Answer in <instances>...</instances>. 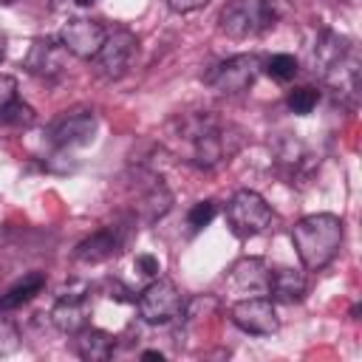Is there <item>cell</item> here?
Listing matches in <instances>:
<instances>
[{
	"label": "cell",
	"mask_w": 362,
	"mask_h": 362,
	"mask_svg": "<svg viewBox=\"0 0 362 362\" xmlns=\"http://www.w3.org/2000/svg\"><path fill=\"white\" fill-rule=\"evenodd\" d=\"M308 280L300 269H269V294L280 303H300L305 297Z\"/></svg>",
	"instance_id": "16"
},
{
	"label": "cell",
	"mask_w": 362,
	"mask_h": 362,
	"mask_svg": "<svg viewBox=\"0 0 362 362\" xmlns=\"http://www.w3.org/2000/svg\"><path fill=\"white\" fill-rule=\"evenodd\" d=\"M317 102H320V90L311 88V85L294 88V90H288V96H286V107H288L291 113H297V116H308V113L317 107Z\"/></svg>",
	"instance_id": "22"
},
{
	"label": "cell",
	"mask_w": 362,
	"mask_h": 362,
	"mask_svg": "<svg viewBox=\"0 0 362 362\" xmlns=\"http://www.w3.org/2000/svg\"><path fill=\"white\" fill-rule=\"evenodd\" d=\"M65 45L59 40H51V37H37L23 59V65L31 71V74H40V76H54L65 68Z\"/></svg>",
	"instance_id": "14"
},
{
	"label": "cell",
	"mask_w": 362,
	"mask_h": 362,
	"mask_svg": "<svg viewBox=\"0 0 362 362\" xmlns=\"http://www.w3.org/2000/svg\"><path fill=\"white\" fill-rule=\"evenodd\" d=\"M3 235H6V232H3V229H0V249H3V240H6V238H3Z\"/></svg>",
	"instance_id": "33"
},
{
	"label": "cell",
	"mask_w": 362,
	"mask_h": 362,
	"mask_svg": "<svg viewBox=\"0 0 362 362\" xmlns=\"http://www.w3.org/2000/svg\"><path fill=\"white\" fill-rule=\"evenodd\" d=\"M218 215V204L215 201H195L192 206H189V212H187V226L192 229V232H201L204 226H209L212 223V218Z\"/></svg>",
	"instance_id": "23"
},
{
	"label": "cell",
	"mask_w": 362,
	"mask_h": 362,
	"mask_svg": "<svg viewBox=\"0 0 362 362\" xmlns=\"http://www.w3.org/2000/svg\"><path fill=\"white\" fill-rule=\"evenodd\" d=\"M274 209L255 189H238L226 204V223L238 238H255L274 226Z\"/></svg>",
	"instance_id": "3"
},
{
	"label": "cell",
	"mask_w": 362,
	"mask_h": 362,
	"mask_svg": "<svg viewBox=\"0 0 362 362\" xmlns=\"http://www.w3.org/2000/svg\"><path fill=\"white\" fill-rule=\"evenodd\" d=\"M274 156H277V164L280 170L288 175V178H297L308 164H311V156L305 150V144L294 136H283L277 144H274Z\"/></svg>",
	"instance_id": "18"
},
{
	"label": "cell",
	"mask_w": 362,
	"mask_h": 362,
	"mask_svg": "<svg viewBox=\"0 0 362 362\" xmlns=\"http://www.w3.org/2000/svg\"><path fill=\"white\" fill-rule=\"evenodd\" d=\"M136 45H139V40H136L133 31H127V28L107 31L99 54L93 57L96 59V74L102 79H119V76H124L127 68H130V59L136 54Z\"/></svg>",
	"instance_id": "10"
},
{
	"label": "cell",
	"mask_w": 362,
	"mask_h": 362,
	"mask_svg": "<svg viewBox=\"0 0 362 362\" xmlns=\"http://www.w3.org/2000/svg\"><path fill=\"white\" fill-rule=\"evenodd\" d=\"M42 288H45V274H42V272H31V274H25V277H23L20 283H14L6 294H0V311L23 308V305L31 303Z\"/></svg>",
	"instance_id": "19"
},
{
	"label": "cell",
	"mask_w": 362,
	"mask_h": 362,
	"mask_svg": "<svg viewBox=\"0 0 362 362\" xmlns=\"http://www.w3.org/2000/svg\"><path fill=\"white\" fill-rule=\"evenodd\" d=\"M139 317L150 325H164L173 322L184 311V297L170 280H153L136 300Z\"/></svg>",
	"instance_id": "8"
},
{
	"label": "cell",
	"mask_w": 362,
	"mask_h": 362,
	"mask_svg": "<svg viewBox=\"0 0 362 362\" xmlns=\"http://www.w3.org/2000/svg\"><path fill=\"white\" fill-rule=\"evenodd\" d=\"M6 3H8V0H6Z\"/></svg>",
	"instance_id": "34"
},
{
	"label": "cell",
	"mask_w": 362,
	"mask_h": 362,
	"mask_svg": "<svg viewBox=\"0 0 362 362\" xmlns=\"http://www.w3.org/2000/svg\"><path fill=\"white\" fill-rule=\"evenodd\" d=\"M170 133L189 144V161L204 170H212V167L229 161L243 144V130L238 124L221 122L209 110L184 113V116L173 119Z\"/></svg>",
	"instance_id": "1"
},
{
	"label": "cell",
	"mask_w": 362,
	"mask_h": 362,
	"mask_svg": "<svg viewBox=\"0 0 362 362\" xmlns=\"http://www.w3.org/2000/svg\"><path fill=\"white\" fill-rule=\"evenodd\" d=\"M79 6H90V3H96V0H76Z\"/></svg>",
	"instance_id": "32"
},
{
	"label": "cell",
	"mask_w": 362,
	"mask_h": 362,
	"mask_svg": "<svg viewBox=\"0 0 362 362\" xmlns=\"http://www.w3.org/2000/svg\"><path fill=\"white\" fill-rule=\"evenodd\" d=\"M263 68L274 82H291L297 76V71H300V62H297L294 54H274V57L266 59Z\"/></svg>",
	"instance_id": "21"
},
{
	"label": "cell",
	"mask_w": 362,
	"mask_h": 362,
	"mask_svg": "<svg viewBox=\"0 0 362 362\" xmlns=\"http://www.w3.org/2000/svg\"><path fill=\"white\" fill-rule=\"evenodd\" d=\"M229 317L232 322L246 331V334H255V337H269L277 331L280 320H277V311H274V303L263 294L257 297H243L238 303H232L229 308Z\"/></svg>",
	"instance_id": "11"
},
{
	"label": "cell",
	"mask_w": 362,
	"mask_h": 362,
	"mask_svg": "<svg viewBox=\"0 0 362 362\" xmlns=\"http://www.w3.org/2000/svg\"><path fill=\"white\" fill-rule=\"evenodd\" d=\"M3 51H6V34L0 31V57H3Z\"/></svg>",
	"instance_id": "31"
},
{
	"label": "cell",
	"mask_w": 362,
	"mask_h": 362,
	"mask_svg": "<svg viewBox=\"0 0 362 362\" xmlns=\"http://www.w3.org/2000/svg\"><path fill=\"white\" fill-rule=\"evenodd\" d=\"M206 0H167V6L173 8V11H178V14H187V11H195V8H201Z\"/></svg>",
	"instance_id": "29"
},
{
	"label": "cell",
	"mask_w": 362,
	"mask_h": 362,
	"mask_svg": "<svg viewBox=\"0 0 362 362\" xmlns=\"http://www.w3.org/2000/svg\"><path fill=\"white\" fill-rule=\"evenodd\" d=\"M257 74H260V59L255 54H238V57L218 62L209 74H204V82L223 96H235V93L249 90Z\"/></svg>",
	"instance_id": "6"
},
{
	"label": "cell",
	"mask_w": 362,
	"mask_h": 362,
	"mask_svg": "<svg viewBox=\"0 0 362 362\" xmlns=\"http://www.w3.org/2000/svg\"><path fill=\"white\" fill-rule=\"evenodd\" d=\"M269 11L263 0H229L221 11V31L232 40H246L269 28Z\"/></svg>",
	"instance_id": "9"
},
{
	"label": "cell",
	"mask_w": 362,
	"mask_h": 362,
	"mask_svg": "<svg viewBox=\"0 0 362 362\" xmlns=\"http://www.w3.org/2000/svg\"><path fill=\"white\" fill-rule=\"evenodd\" d=\"M351 48H354L351 40L339 37L337 31L322 28L320 37H317V42L311 45V65H314V71H320V76H325Z\"/></svg>",
	"instance_id": "15"
},
{
	"label": "cell",
	"mask_w": 362,
	"mask_h": 362,
	"mask_svg": "<svg viewBox=\"0 0 362 362\" xmlns=\"http://www.w3.org/2000/svg\"><path fill=\"white\" fill-rule=\"evenodd\" d=\"M17 99V79L8 74H0V110Z\"/></svg>",
	"instance_id": "27"
},
{
	"label": "cell",
	"mask_w": 362,
	"mask_h": 362,
	"mask_svg": "<svg viewBox=\"0 0 362 362\" xmlns=\"http://www.w3.org/2000/svg\"><path fill=\"white\" fill-rule=\"evenodd\" d=\"M0 122L3 124H11V127H28L34 122V107L25 105V102H20V99H14V102H8L0 110Z\"/></svg>",
	"instance_id": "24"
},
{
	"label": "cell",
	"mask_w": 362,
	"mask_h": 362,
	"mask_svg": "<svg viewBox=\"0 0 362 362\" xmlns=\"http://www.w3.org/2000/svg\"><path fill=\"white\" fill-rule=\"evenodd\" d=\"M226 283L232 291L246 294V297L269 294V266L260 257H243L229 269Z\"/></svg>",
	"instance_id": "13"
},
{
	"label": "cell",
	"mask_w": 362,
	"mask_h": 362,
	"mask_svg": "<svg viewBox=\"0 0 362 362\" xmlns=\"http://www.w3.org/2000/svg\"><path fill=\"white\" fill-rule=\"evenodd\" d=\"M141 359H158V362H161V359H164V354H161V351H144V354H141Z\"/></svg>",
	"instance_id": "30"
},
{
	"label": "cell",
	"mask_w": 362,
	"mask_h": 362,
	"mask_svg": "<svg viewBox=\"0 0 362 362\" xmlns=\"http://www.w3.org/2000/svg\"><path fill=\"white\" fill-rule=\"evenodd\" d=\"M130 189H133V218L141 223H156L173 206V192L167 189L164 178L153 170H144V167L136 170Z\"/></svg>",
	"instance_id": "4"
},
{
	"label": "cell",
	"mask_w": 362,
	"mask_h": 362,
	"mask_svg": "<svg viewBox=\"0 0 362 362\" xmlns=\"http://www.w3.org/2000/svg\"><path fill=\"white\" fill-rule=\"evenodd\" d=\"M96 136V113L90 107H71L62 110L51 127H48V141L57 150H74L90 144Z\"/></svg>",
	"instance_id": "7"
},
{
	"label": "cell",
	"mask_w": 362,
	"mask_h": 362,
	"mask_svg": "<svg viewBox=\"0 0 362 362\" xmlns=\"http://www.w3.org/2000/svg\"><path fill=\"white\" fill-rule=\"evenodd\" d=\"M51 322L57 325V331L74 337V334L82 331L85 322H88L85 300H57V305L51 308Z\"/></svg>",
	"instance_id": "20"
},
{
	"label": "cell",
	"mask_w": 362,
	"mask_h": 362,
	"mask_svg": "<svg viewBox=\"0 0 362 362\" xmlns=\"http://www.w3.org/2000/svg\"><path fill=\"white\" fill-rule=\"evenodd\" d=\"M17 345H20V331H17V325H14L11 320L0 317V356L17 351Z\"/></svg>",
	"instance_id": "25"
},
{
	"label": "cell",
	"mask_w": 362,
	"mask_h": 362,
	"mask_svg": "<svg viewBox=\"0 0 362 362\" xmlns=\"http://www.w3.org/2000/svg\"><path fill=\"white\" fill-rule=\"evenodd\" d=\"M136 269H139V274H144V277H158L161 263H158V257H153V255H139V257H136Z\"/></svg>",
	"instance_id": "28"
},
{
	"label": "cell",
	"mask_w": 362,
	"mask_h": 362,
	"mask_svg": "<svg viewBox=\"0 0 362 362\" xmlns=\"http://www.w3.org/2000/svg\"><path fill=\"white\" fill-rule=\"evenodd\" d=\"M113 337L107 334V331H102V328H82V331H76L74 334V351L82 356V359H88V362H105V359H110V354H113Z\"/></svg>",
	"instance_id": "17"
},
{
	"label": "cell",
	"mask_w": 362,
	"mask_h": 362,
	"mask_svg": "<svg viewBox=\"0 0 362 362\" xmlns=\"http://www.w3.org/2000/svg\"><path fill=\"white\" fill-rule=\"evenodd\" d=\"M291 243L297 249L300 263L308 272L325 269L342 246V218L331 212H314L300 218L291 226Z\"/></svg>",
	"instance_id": "2"
},
{
	"label": "cell",
	"mask_w": 362,
	"mask_h": 362,
	"mask_svg": "<svg viewBox=\"0 0 362 362\" xmlns=\"http://www.w3.org/2000/svg\"><path fill=\"white\" fill-rule=\"evenodd\" d=\"M133 223H136V218L127 215V218H122V221H116V223H107V226L96 229L93 235H88L85 240L76 243L74 257H76L79 263H102V260H110V257L122 255V249H124L127 240H130Z\"/></svg>",
	"instance_id": "5"
},
{
	"label": "cell",
	"mask_w": 362,
	"mask_h": 362,
	"mask_svg": "<svg viewBox=\"0 0 362 362\" xmlns=\"http://www.w3.org/2000/svg\"><path fill=\"white\" fill-rule=\"evenodd\" d=\"M105 37H107V28L102 23L88 20V17H74L59 28L57 40L65 45L68 54H74L79 59H93L105 42Z\"/></svg>",
	"instance_id": "12"
},
{
	"label": "cell",
	"mask_w": 362,
	"mask_h": 362,
	"mask_svg": "<svg viewBox=\"0 0 362 362\" xmlns=\"http://www.w3.org/2000/svg\"><path fill=\"white\" fill-rule=\"evenodd\" d=\"M88 294H90V286L82 283V280H76V283L62 286L59 294H57V300H88Z\"/></svg>",
	"instance_id": "26"
}]
</instances>
